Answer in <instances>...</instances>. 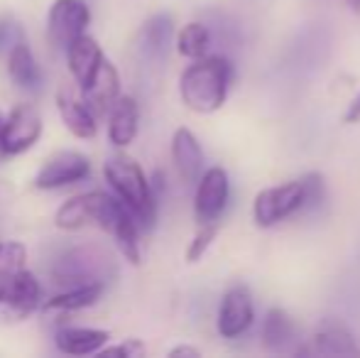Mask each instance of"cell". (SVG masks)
<instances>
[{
  "instance_id": "1",
  "label": "cell",
  "mask_w": 360,
  "mask_h": 358,
  "mask_svg": "<svg viewBox=\"0 0 360 358\" xmlns=\"http://www.w3.org/2000/svg\"><path fill=\"white\" fill-rule=\"evenodd\" d=\"M233 82V64L226 57H201L181 72L179 96L194 113L209 115L223 108Z\"/></svg>"
},
{
  "instance_id": "2",
  "label": "cell",
  "mask_w": 360,
  "mask_h": 358,
  "mask_svg": "<svg viewBox=\"0 0 360 358\" xmlns=\"http://www.w3.org/2000/svg\"><path fill=\"white\" fill-rule=\"evenodd\" d=\"M105 181L113 186L115 196L128 206L143 229H152L157 219V199L150 179L138 162L128 155H115L103 167Z\"/></svg>"
},
{
  "instance_id": "3",
  "label": "cell",
  "mask_w": 360,
  "mask_h": 358,
  "mask_svg": "<svg viewBox=\"0 0 360 358\" xmlns=\"http://www.w3.org/2000/svg\"><path fill=\"white\" fill-rule=\"evenodd\" d=\"M94 226L103 229L110 238L115 241L118 250L130 260V263H140V221L135 214L118 199V196L96 191V214Z\"/></svg>"
},
{
  "instance_id": "4",
  "label": "cell",
  "mask_w": 360,
  "mask_h": 358,
  "mask_svg": "<svg viewBox=\"0 0 360 358\" xmlns=\"http://www.w3.org/2000/svg\"><path fill=\"white\" fill-rule=\"evenodd\" d=\"M304 206H307V184L302 177L262 189L252 201V219L260 229H272L289 216L304 214Z\"/></svg>"
},
{
  "instance_id": "5",
  "label": "cell",
  "mask_w": 360,
  "mask_h": 358,
  "mask_svg": "<svg viewBox=\"0 0 360 358\" xmlns=\"http://www.w3.org/2000/svg\"><path fill=\"white\" fill-rule=\"evenodd\" d=\"M42 287L30 270L0 272V321H20L39 307Z\"/></svg>"
},
{
  "instance_id": "6",
  "label": "cell",
  "mask_w": 360,
  "mask_h": 358,
  "mask_svg": "<svg viewBox=\"0 0 360 358\" xmlns=\"http://www.w3.org/2000/svg\"><path fill=\"white\" fill-rule=\"evenodd\" d=\"M110 255H105L101 248H76L62 255L54 268V275L59 282H72V285H84V282H105L110 275Z\"/></svg>"
},
{
  "instance_id": "7",
  "label": "cell",
  "mask_w": 360,
  "mask_h": 358,
  "mask_svg": "<svg viewBox=\"0 0 360 358\" xmlns=\"http://www.w3.org/2000/svg\"><path fill=\"white\" fill-rule=\"evenodd\" d=\"M231 199V179L223 167H209L196 181L194 194V216L201 224H214L226 211Z\"/></svg>"
},
{
  "instance_id": "8",
  "label": "cell",
  "mask_w": 360,
  "mask_h": 358,
  "mask_svg": "<svg viewBox=\"0 0 360 358\" xmlns=\"http://www.w3.org/2000/svg\"><path fill=\"white\" fill-rule=\"evenodd\" d=\"M89 23H91V10L84 0H57L49 8L47 15L49 39L59 49H67L76 37L86 34Z\"/></svg>"
},
{
  "instance_id": "9",
  "label": "cell",
  "mask_w": 360,
  "mask_h": 358,
  "mask_svg": "<svg viewBox=\"0 0 360 358\" xmlns=\"http://www.w3.org/2000/svg\"><path fill=\"white\" fill-rule=\"evenodd\" d=\"M255 321V302L245 285H233L223 295L221 307H218L216 329L223 339H238L243 336Z\"/></svg>"
},
{
  "instance_id": "10",
  "label": "cell",
  "mask_w": 360,
  "mask_h": 358,
  "mask_svg": "<svg viewBox=\"0 0 360 358\" xmlns=\"http://www.w3.org/2000/svg\"><path fill=\"white\" fill-rule=\"evenodd\" d=\"M91 174V162L86 155L76 153V150H62V153L52 155L42 170L34 177L37 189H59V186L76 184L84 181Z\"/></svg>"
},
{
  "instance_id": "11",
  "label": "cell",
  "mask_w": 360,
  "mask_h": 358,
  "mask_svg": "<svg viewBox=\"0 0 360 358\" xmlns=\"http://www.w3.org/2000/svg\"><path fill=\"white\" fill-rule=\"evenodd\" d=\"M42 135V115L32 106L22 103L8 115L3 128V153L20 155L30 150Z\"/></svg>"
},
{
  "instance_id": "12",
  "label": "cell",
  "mask_w": 360,
  "mask_h": 358,
  "mask_svg": "<svg viewBox=\"0 0 360 358\" xmlns=\"http://www.w3.org/2000/svg\"><path fill=\"white\" fill-rule=\"evenodd\" d=\"M57 108L59 115H62L64 125L72 135L81 140H89L96 135V113L89 103H86L84 96H76L69 87H62L57 91Z\"/></svg>"
},
{
  "instance_id": "13",
  "label": "cell",
  "mask_w": 360,
  "mask_h": 358,
  "mask_svg": "<svg viewBox=\"0 0 360 358\" xmlns=\"http://www.w3.org/2000/svg\"><path fill=\"white\" fill-rule=\"evenodd\" d=\"M172 160H174L176 172L186 184H196L201 174L206 172L204 150H201V143L189 128H179L172 138Z\"/></svg>"
},
{
  "instance_id": "14",
  "label": "cell",
  "mask_w": 360,
  "mask_h": 358,
  "mask_svg": "<svg viewBox=\"0 0 360 358\" xmlns=\"http://www.w3.org/2000/svg\"><path fill=\"white\" fill-rule=\"evenodd\" d=\"M67 59H69V69H72L76 84L84 91L98 74L101 64H103V49L89 34H81L76 37L72 44L67 47Z\"/></svg>"
},
{
  "instance_id": "15",
  "label": "cell",
  "mask_w": 360,
  "mask_h": 358,
  "mask_svg": "<svg viewBox=\"0 0 360 358\" xmlns=\"http://www.w3.org/2000/svg\"><path fill=\"white\" fill-rule=\"evenodd\" d=\"M314 351L321 356H358L356 336L343 321L323 319L314 331Z\"/></svg>"
},
{
  "instance_id": "16",
  "label": "cell",
  "mask_w": 360,
  "mask_h": 358,
  "mask_svg": "<svg viewBox=\"0 0 360 358\" xmlns=\"http://www.w3.org/2000/svg\"><path fill=\"white\" fill-rule=\"evenodd\" d=\"M81 94H84L86 103L94 108L96 115L110 110L115 101L120 98V74H118V69H115L108 59H103V64H101L96 79L84 91H81Z\"/></svg>"
},
{
  "instance_id": "17",
  "label": "cell",
  "mask_w": 360,
  "mask_h": 358,
  "mask_svg": "<svg viewBox=\"0 0 360 358\" xmlns=\"http://www.w3.org/2000/svg\"><path fill=\"white\" fill-rule=\"evenodd\" d=\"M140 125V108L138 101L130 96H120L110 108V120H108V138L115 148H128L138 135Z\"/></svg>"
},
{
  "instance_id": "18",
  "label": "cell",
  "mask_w": 360,
  "mask_h": 358,
  "mask_svg": "<svg viewBox=\"0 0 360 358\" xmlns=\"http://www.w3.org/2000/svg\"><path fill=\"white\" fill-rule=\"evenodd\" d=\"M262 346L272 354H285L292 349V344L297 341V329H294L292 317L280 307L267 309L265 319H262V331H260Z\"/></svg>"
},
{
  "instance_id": "19",
  "label": "cell",
  "mask_w": 360,
  "mask_h": 358,
  "mask_svg": "<svg viewBox=\"0 0 360 358\" xmlns=\"http://www.w3.org/2000/svg\"><path fill=\"white\" fill-rule=\"evenodd\" d=\"M174 37V20L167 13L150 18L140 30V49L147 59H165Z\"/></svg>"
},
{
  "instance_id": "20",
  "label": "cell",
  "mask_w": 360,
  "mask_h": 358,
  "mask_svg": "<svg viewBox=\"0 0 360 358\" xmlns=\"http://www.w3.org/2000/svg\"><path fill=\"white\" fill-rule=\"evenodd\" d=\"M8 74L18 89L34 91L42 87V69L25 42H15L8 57Z\"/></svg>"
},
{
  "instance_id": "21",
  "label": "cell",
  "mask_w": 360,
  "mask_h": 358,
  "mask_svg": "<svg viewBox=\"0 0 360 358\" xmlns=\"http://www.w3.org/2000/svg\"><path fill=\"white\" fill-rule=\"evenodd\" d=\"M108 339L110 334L103 329H74V326H69V329H59L54 341H57V349L62 354L91 356V354H98Z\"/></svg>"
},
{
  "instance_id": "22",
  "label": "cell",
  "mask_w": 360,
  "mask_h": 358,
  "mask_svg": "<svg viewBox=\"0 0 360 358\" xmlns=\"http://www.w3.org/2000/svg\"><path fill=\"white\" fill-rule=\"evenodd\" d=\"M105 290V282H84V285H72L69 290H64L62 295H54L52 300L44 302V309L47 312H76L86 309V307H94L101 300Z\"/></svg>"
},
{
  "instance_id": "23",
  "label": "cell",
  "mask_w": 360,
  "mask_h": 358,
  "mask_svg": "<svg viewBox=\"0 0 360 358\" xmlns=\"http://www.w3.org/2000/svg\"><path fill=\"white\" fill-rule=\"evenodd\" d=\"M94 214H96V191H89V194H79L74 199L64 201L59 206L57 216H54V224L62 231H76L94 224Z\"/></svg>"
},
{
  "instance_id": "24",
  "label": "cell",
  "mask_w": 360,
  "mask_h": 358,
  "mask_svg": "<svg viewBox=\"0 0 360 358\" xmlns=\"http://www.w3.org/2000/svg\"><path fill=\"white\" fill-rule=\"evenodd\" d=\"M211 49V30L204 23H189L176 34V52L186 59H201Z\"/></svg>"
},
{
  "instance_id": "25",
  "label": "cell",
  "mask_w": 360,
  "mask_h": 358,
  "mask_svg": "<svg viewBox=\"0 0 360 358\" xmlns=\"http://www.w3.org/2000/svg\"><path fill=\"white\" fill-rule=\"evenodd\" d=\"M27 263V250L18 241H0V272L25 270Z\"/></svg>"
},
{
  "instance_id": "26",
  "label": "cell",
  "mask_w": 360,
  "mask_h": 358,
  "mask_svg": "<svg viewBox=\"0 0 360 358\" xmlns=\"http://www.w3.org/2000/svg\"><path fill=\"white\" fill-rule=\"evenodd\" d=\"M216 236H218V221H214V224H201L199 234L194 236V241L186 248V260L189 263H199L206 255V250L211 248V243L216 241Z\"/></svg>"
},
{
  "instance_id": "27",
  "label": "cell",
  "mask_w": 360,
  "mask_h": 358,
  "mask_svg": "<svg viewBox=\"0 0 360 358\" xmlns=\"http://www.w3.org/2000/svg\"><path fill=\"white\" fill-rule=\"evenodd\" d=\"M98 356H115V358H140L145 356V344L140 339H125L123 344L101 349Z\"/></svg>"
},
{
  "instance_id": "28",
  "label": "cell",
  "mask_w": 360,
  "mask_h": 358,
  "mask_svg": "<svg viewBox=\"0 0 360 358\" xmlns=\"http://www.w3.org/2000/svg\"><path fill=\"white\" fill-rule=\"evenodd\" d=\"M18 32H20L18 25L0 20V49H3L5 44H10V42H20V39H18Z\"/></svg>"
},
{
  "instance_id": "29",
  "label": "cell",
  "mask_w": 360,
  "mask_h": 358,
  "mask_svg": "<svg viewBox=\"0 0 360 358\" xmlns=\"http://www.w3.org/2000/svg\"><path fill=\"white\" fill-rule=\"evenodd\" d=\"M343 123H348V125L360 123V91L351 98V103H348L346 115H343Z\"/></svg>"
},
{
  "instance_id": "30",
  "label": "cell",
  "mask_w": 360,
  "mask_h": 358,
  "mask_svg": "<svg viewBox=\"0 0 360 358\" xmlns=\"http://www.w3.org/2000/svg\"><path fill=\"white\" fill-rule=\"evenodd\" d=\"M169 356L176 358V356H186V358H199L201 351L196 349V346H174V349H169Z\"/></svg>"
},
{
  "instance_id": "31",
  "label": "cell",
  "mask_w": 360,
  "mask_h": 358,
  "mask_svg": "<svg viewBox=\"0 0 360 358\" xmlns=\"http://www.w3.org/2000/svg\"><path fill=\"white\" fill-rule=\"evenodd\" d=\"M348 8H351L353 13H360V0H348Z\"/></svg>"
},
{
  "instance_id": "32",
  "label": "cell",
  "mask_w": 360,
  "mask_h": 358,
  "mask_svg": "<svg viewBox=\"0 0 360 358\" xmlns=\"http://www.w3.org/2000/svg\"><path fill=\"white\" fill-rule=\"evenodd\" d=\"M3 128H5V120H3V115H0V150H3Z\"/></svg>"
}]
</instances>
